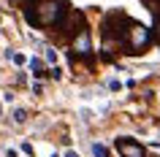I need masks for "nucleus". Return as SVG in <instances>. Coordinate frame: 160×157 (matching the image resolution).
Returning <instances> with one entry per match:
<instances>
[{
	"instance_id": "obj_1",
	"label": "nucleus",
	"mask_w": 160,
	"mask_h": 157,
	"mask_svg": "<svg viewBox=\"0 0 160 157\" xmlns=\"http://www.w3.org/2000/svg\"><path fill=\"white\" fill-rule=\"evenodd\" d=\"M130 25H133V19L128 17L125 11H117V8L109 11L101 19V38H103V49L101 52H109V54H117L119 49L125 52Z\"/></svg>"
},
{
	"instance_id": "obj_2",
	"label": "nucleus",
	"mask_w": 160,
	"mask_h": 157,
	"mask_svg": "<svg viewBox=\"0 0 160 157\" xmlns=\"http://www.w3.org/2000/svg\"><path fill=\"white\" fill-rule=\"evenodd\" d=\"M68 11L65 0H25V19L30 27H57Z\"/></svg>"
},
{
	"instance_id": "obj_3",
	"label": "nucleus",
	"mask_w": 160,
	"mask_h": 157,
	"mask_svg": "<svg viewBox=\"0 0 160 157\" xmlns=\"http://www.w3.org/2000/svg\"><path fill=\"white\" fill-rule=\"evenodd\" d=\"M155 41V30L147 25H141V22H133L130 25V30H128V43L125 49L128 54H141V52L149 49V43Z\"/></svg>"
},
{
	"instance_id": "obj_4",
	"label": "nucleus",
	"mask_w": 160,
	"mask_h": 157,
	"mask_svg": "<svg viewBox=\"0 0 160 157\" xmlns=\"http://www.w3.org/2000/svg\"><path fill=\"white\" fill-rule=\"evenodd\" d=\"M71 52H73L76 57L87 60L90 65H92V41H90V30H79V33L71 38Z\"/></svg>"
},
{
	"instance_id": "obj_5",
	"label": "nucleus",
	"mask_w": 160,
	"mask_h": 157,
	"mask_svg": "<svg viewBox=\"0 0 160 157\" xmlns=\"http://www.w3.org/2000/svg\"><path fill=\"white\" fill-rule=\"evenodd\" d=\"M57 27H60V33L65 35V38H73L79 30H84V14L76 11V8H71L65 17H62V22H60Z\"/></svg>"
},
{
	"instance_id": "obj_6",
	"label": "nucleus",
	"mask_w": 160,
	"mask_h": 157,
	"mask_svg": "<svg viewBox=\"0 0 160 157\" xmlns=\"http://www.w3.org/2000/svg\"><path fill=\"white\" fill-rule=\"evenodd\" d=\"M114 149L119 152V157H147V149H144L141 141L128 138V135H119L114 141Z\"/></svg>"
},
{
	"instance_id": "obj_7",
	"label": "nucleus",
	"mask_w": 160,
	"mask_h": 157,
	"mask_svg": "<svg viewBox=\"0 0 160 157\" xmlns=\"http://www.w3.org/2000/svg\"><path fill=\"white\" fill-rule=\"evenodd\" d=\"M27 65H30V71H33V76H35V79H43V76H46V71H43V60L30 57V60H27Z\"/></svg>"
},
{
	"instance_id": "obj_8",
	"label": "nucleus",
	"mask_w": 160,
	"mask_h": 157,
	"mask_svg": "<svg viewBox=\"0 0 160 157\" xmlns=\"http://www.w3.org/2000/svg\"><path fill=\"white\" fill-rule=\"evenodd\" d=\"M43 60H46L49 65H54V62H57V49H54V46H46V49H43Z\"/></svg>"
},
{
	"instance_id": "obj_9",
	"label": "nucleus",
	"mask_w": 160,
	"mask_h": 157,
	"mask_svg": "<svg viewBox=\"0 0 160 157\" xmlns=\"http://www.w3.org/2000/svg\"><path fill=\"white\" fill-rule=\"evenodd\" d=\"M11 116H14V122H17V125L27 122V111H25V108H14V114H11Z\"/></svg>"
},
{
	"instance_id": "obj_10",
	"label": "nucleus",
	"mask_w": 160,
	"mask_h": 157,
	"mask_svg": "<svg viewBox=\"0 0 160 157\" xmlns=\"http://www.w3.org/2000/svg\"><path fill=\"white\" fill-rule=\"evenodd\" d=\"M92 155H95V157H109V152H106L103 144H92Z\"/></svg>"
},
{
	"instance_id": "obj_11",
	"label": "nucleus",
	"mask_w": 160,
	"mask_h": 157,
	"mask_svg": "<svg viewBox=\"0 0 160 157\" xmlns=\"http://www.w3.org/2000/svg\"><path fill=\"white\" fill-rule=\"evenodd\" d=\"M46 76H49V79H54V81H60V79H62V71L54 65V68H49V71H46Z\"/></svg>"
},
{
	"instance_id": "obj_12",
	"label": "nucleus",
	"mask_w": 160,
	"mask_h": 157,
	"mask_svg": "<svg viewBox=\"0 0 160 157\" xmlns=\"http://www.w3.org/2000/svg\"><path fill=\"white\" fill-rule=\"evenodd\" d=\"M152 30H155V41L160 43V17H155V25H152Z\"/></svg>"
},
{
	"instance_id": "obj_13",
	"label": "nucleus",
	"mask_w": 160,
	"mask_h": 157,
	"mask_svg": "<svg viewBox=\"0 0 160 157\" xmlns=\"http://www.w3.org/2000/svg\"><path fill=\"white\" fill-rule=\"evenodd\" d=\"M11 60H14L17 65H25V62H27V60H25V54H14V57H11Z\"/></svg>"
},
{
	"instance_id": "obj_14",
	"label": "nucleus",
	"mask_w": 160,
	"mask_h": 157,
	"mask_svg": "<svg viewBox=\"0 0 160 157\" xmlns=\"http://www.w3.org/2000/svg\"><path fill=\"white\" fill-rule=\"evenodd\" d=\"M119 87H122V84H119V81H117V79H111V81H109V90H114V92H117V90H119Z\"/></svg>"
},
{
	"instance_id": "obj_15",
	"label": "nucleus",
	"mask_w": 160,
	"mask_h": 157,
	"mask_svg": "<svg viewBox=\"0 0 160 157\" xmlns=\"http://www.w3.org/2000/svg\"><path fill=\"white\" fill-rule=\"evenodd\" d=\"M65 157H79V155H76V152H65Z\"/></svg>"
},
{
	"instance_id": "obj_16",
	"label": "nucleus",
	"mask_w": 160,
	"mask_h": 157,
	"mask_svg": "<svg viewBox=\"0 0 160 157\" xmlns=\"http://www.w3.org/2000/svg\"><path fill=\"white\" fill-rule=\"evenodd\" d=\"M49 157H60V155H49Z\"/></svg>"
}]
</instances>
